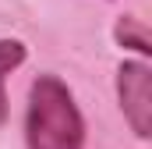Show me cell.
Listing matches in <instances>:
<instances>
[{"label":"cell","mask_w":152,"mask_h":149,"mask_svg":"<svg viewBox=\"0 0 152 149\" xmlns=\"http://www.w3.org/2000/svg\"><path fill=\"white\" fill-rule=\"evenodd\" d=\"M113 39L124 46V50H134L138 57H149V53H152V36H149V29H145V21H142V18H134V14L117 18Z\"/></svg>","instance_id":"cell-4"},{"label":"cell","mask_w":152,"mask_h":149,"mask_svg":"<svg viewBox=\"0 0 152 149\" xmlns=\"http://www.w3.org/2000/svg\"><path fill=\"white\" fill-rule=\"evenodd\" d=\"M25 146L28 149H85V117L75 92L57 74H39L25 107Z\"/></svg>","instance_id":"cell-1"},{"label":"cell","mask_w":152,"mask_h":149,"mask_svg":"<svg viewBox=\"0 0 152 149\" xmlns=\"http://www.w3.org/2000/svg\"><path fill=\"white\" fill-rule=\"evenodd\" d=\"M25 57H28V50L21 39H0V124L7 121V110H11L7 107V78L25 64Z\"/></svg>","instance_id":"cell-3"},{"label":"cell","mask_w":152,"mask_h":149,"mask_svg":"<svg viewBox=\"0 0 152 149\" xmlns=\"http://www.w3.org/2000/svg\"><path fill=\"white\" fill-rule=\"evenodd\" d=\"M117 100L124 121L138 139L152 135V71L145 60H124L117 68Z\"/></svg>","instance_id":"cell-2"}]
</instances>
